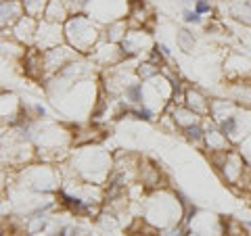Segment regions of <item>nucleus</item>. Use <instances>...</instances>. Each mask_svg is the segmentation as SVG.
<instances>
[{"label": "nucleus", "instance_id": "nucleus-1", "mask_svg": "<svg viewBox=\"0 0 251 236\" xmlns=\"http://www.w3.org/2000/svg\"><path fill=\"white\" fill-rule=\"evenodd\" d=\"M63 27H65V42L82 54L92 52L94 46L103 40V29H100L99 21L84 13L72 15L63 23Z\"/></svg>", "mask_w": 251, "mask_h": 236}, {"label": "nucleus", "instance_id": "nucleus-2", "mask_svg": "<svg viewBox=\"0 0 251 236\" xmlns=\"http://www.w3.org/2000/svg\"><path fill=\"white\" fill-rule=\"evenodd\" d=\"M74 169L88 182L100 184L111 176V157L97 146H90L77 153V157L74 159Z\"/></svg>", "mask_w": 251, "mask_h": 236}, {"label": "nucleus", "instance_id": "nucleus-3", "mask_svg": "<svg viewBox=\"0 0 251 236\" xmlns=\"http://www.w3.org/2000/svg\"><path fill=\"white\" fill-rule=\"evenodd\" d=\"M65 42V27L63 23H54L49 19H40L38 23V31H36V48H40L42 52L54 48Z\"/></svg>", "mask_w": 251, "mask_h": 236}, {"label": "nucleus", "instance_id": "nucleus-4", "mask_svg": "<svg viewBox=\"0 0 251 236\" xmlns=\"http://www.w3.org/2000/svg\"><path fill=\"white\" fill-rule=\"evenodd\" d=\"M132 0H90L86 9L94 11V19L97 21H115V19H126L122 15H128Z\"/></svg>", "mask_w": 251, "mask_h": 236}, {"label": "nucleus", "instance_id": "nucleus-5", "mask_svg": "<svg viewBox=\"0 0 251 236\" xmlns=\"http://www.w3.org/2000/svg\"><path fill=\"white\" fill-rule=\"evenodd\" d=\"M77 52L75 48H72L67 42L65 44H59V46H54V48L50 50H46L44 52V67H46V75L49 73H54L57 75L61 69H65L69 63H74L77 61Z\"/></svg>", "mask_w": 251, "mask_h": 236}, {"label": "nucleus", "instance_id": "nucleus-6", "mask_svg": "<svg viewBox=\"0 0 251 236\" xmlns=\"http://www.w3.org/2000/svg\"><path fill=\"white\" fill-rule=\"evenodd\" d=\"M25 186L31 190L38 192H50L57 186V174L52 171L49 165H36V167L27 169V178H25Z\"/></svg>", "mask_w": 251, "mask_h": 236}, {"label": "nucleus", "instance_id": "nucleus-7", "mask_svg": "<svg viewBox=\"0 0 251 236\" xmlns=\"http://www.w3.org/2000/svg\"><path fill=\"white\" fill-rule=\"evenodd\" d=\"M122 46V52H124V59H130V57H136L140 52H151L155 46H153V40L151 36L147 34L145 29H130L128 36L124 38V42L120 44Z\"/></svg>", "mask_w": 251, "mask_h": 236}, {"label": "nucleus", "instance_id": "nucleus-8", "mask_svg": "<svg viewBox=\"0 0 251 236\" xmlns=\"http://www.w3.org/2000/svg\"><path fill=\"white\" fill-rule=\"evenodd\" d=\"M38 23L40 19L29 17V15H23V17L11 27V36L17 40L19 44H34L36 42V31H38Z\"/></svg>", "mask_w": 251, "mask_h": 236}, {"label": "nucleus", "instance_id": "nucleus-9", "mask_svg": "<svg viewBox=\"0 0 251 236\" xmlns=\"http://www.w3.org/2000/svg\"><path fill=\"white\" fill-rule=\"evenodd\" d=\"M23 69L29 77L34 80H42L46 75V67H44V52L40 48H27L23 52Z\"/></svg>", "mask_w": 251, "mask_h": 236}, {"label": "nucleus", "instance_id": "nucleus-10", "mask_svg": "<svg viewBox=\"0 0 251 236\" xmlns=\"http://www.w3.org/2000/svg\"><path fill=\"white\" fill-rule=\"evenodd\" d=\"M23 15H25V11H23V4L19 0H2V4H0V17H2L0 23H2V29L6 27L11 29Z\"/></svg>", "mask_w": 251, "mask_h": 236}, {"label": "nucleus", "instance_id": "nucleus-11", "mask_svg": "<svg viewBox=\"0 0 251 236\" xmlns=\"http://www.w3.org/2000/svg\"><path fill=\"white\" fill-rule=\"evenodd\" d=\"M184 105L188 109H193L195 113H199V115H209L211 100L199 88H186V92H184Z\"/></svg>", "mask_w": 251, "mask_h": 236}, {"label": "nucleus", "instance_id": "nucleus-12", "mask_svg": "<svg viewBox=\"0 0 251 236\" xmlns=\"http://www.w3.org/2000/svg\"><path fill=\"white\" fill-rule=\"evenodd\" d=\"M151 17H153V11L147 6V2H143V0H132L130 2V11H128V17H126L130 27H143Z\"/></svg>", "mask_w": 251, "mask_h": 236}, {"label": "nucleus", "instance_id": "nucleus-13", "mask_svg": "<svg viewBox=\"0 0 251 236\" xmlns=\"http://www.w3.org/2000/svg\"><path fill=\"white\" fill-rule=\"evenodd\" d=\"M170 117L174 119V125H178V128H188V125L193 123H201V115L195 113L193 109H188L186 105H172V113Z\"/></svg>", "mask_w": 251, "mask_h": 236}, {"label": "nucleus", "instance_id": "nucleus-14", "mask_svg": "<svg viewBox=\"0 0 251 236\" xmlns=\"http://www.w3.org/2000/svg\"><path fill=\"white\" fill-rule=\"evenodd\" d=\"M72 15L74 13H72V6H69L67 0H50L49 9H46L42 19H49V21H54V23H65Z\"/></svg>", "mask_w": 251, "mask_h": 236}, {"label": "nucleus", "instance_id": "nucleus-15", "mask_svg": "<svg viewBox=\"0 0 251 236\" xmlns=\"http://www.w3.org/2000/svg\"><path fill=\"white\" fill-rule=\"evenodd\" d=\"M130 27V23L128 19H115V21H109L105 29H103V38L109 42H113V44H122L124 42V38L128 36V29Z\"/></svg>", "mask_w": 251, "mask_h": 236}, {"label": "nucleus", "instance_id": "nucleus-16", "mask_svg": "<svg viewBox=\"0 0 251 236\" xmlns=\"http://www.w3.org/2000/svg\"><path fill=\"white\" fill-rule=\"evenodd\" d=\"M138 174H140V182L147 188H157L161 182V174H159V167H155L153 163L143 161L138 165Z\"/></svg>", "mask_w": 251, "mask_h": 236}, {"label": "nucleus", "instance_id": "nucleus-17", "mask_svg": "<svg viewBox=\"0 0 251 236\" xmlns=\"http://www.w3.org/2000/svg\"><path fill=\"white\" fill-rule=\"evenodd\" d=\"M124 96L130 105H145V84L140 82H130V86H126Z\"/></svg>", "mask_w": 251, "mask_h": 236}, {"label": "nucleus", "instance_id": "nucleus-18", "mask_svg": "<svg viewBox=\"0 0 251 236\" xmlns=\"http://www.w3.org/2000/svg\"><path fill=\"white\" fill-rule=\"evenodd\" d=\"M49 2H50V0H21L25 15H29V17H36V19L44 17L46 9H49Z\"/></svg>", "mask_w": 251, "mask_h": 236}, {"label": "nucleus", "instance_id": "nucleus-19", "mask_svg": "<svg viewBox=\"0 0 251 236\" xmlns=\"http://www.w3.org/2000/svg\"><path fill=\"white\" fill-rule=\"evenodd\" d=\"M222 226H224V234L226 236H249L247 226L243 222H239V219H234V217L222 219Z\"/></svg>", "mask_w": 251, "mask_h": 236}, {"label": "nucleus", "instance_id": "nucleus-20", "mask_svg": "<svg viewBox=\"0 0 251 236\" xmlns=\"http://www.w3.org/2000/svg\"><path fill=\"white\" fill-rule=\"evenodd\" d=\"M184 134V138L188 140V142H193V144H201V142H205V128H203L201 123H193V125H188V128L182 130Z\"/></svg>", "mask_w": 251, "mask_h": 236}, {"label": "nucleus", "instance_id": "nucleus-21", "mask_svg": "<svg viewBox=\"0 0 251 236\" xmlns=\"http://www.w3.org/2000/svg\"><path fill=\"white\" fill-rule=\"evenodd\" d=\"M159 73H161V67H159V65H155V63H151V61L140 63V65L136 67V75H138L143 82L153 80V77H155V75H159Z\"/></svg>", "mask_w": 251, "mask_h": 236}, {"label": "nucleus", "instance_id": "nucleus-22", "mask_svg": "<svg viewBox=\"0 0 251 236\" xmlns=\"http://www.w3.org/2000/svg\"><path fill=\"white\" fill-rule=\"evenodd\" d=\"M176 44H178V48L182 52H193V48H195V36L188 29H178Z\"/></svg>", "mask_w": 251, "mask_h": 236}, {"label": "nucleus", "instance_id": "nucleus-23", "mask_svg": "<svg viewBox=\"0 0 251 236\" xmlns=\"http://www.w3.org/2000/svg\"><path fill=\"white\" fill-rule=\"evenodd\" d=\"M230 15L243 23H251V4L249 2H234L230 6Z\"/></svg>", "mask_w": 251, "mask_h": 236}, {"label": "nucleus", "instance_id": "nucleus-24", "mask_svg": "<svg viewBox=\"0 0 251 236\" xmlns=\"http://www.w3.org/2000/svg\"><path fill=\"white\" fill-rule=\"evenodd\" d=\"M195 11H197L199 15L211 13V2L209 0H195Z\"/></svg>", "mask_w": 251, "mask_h": 236}, {"label": "nucleus", "instance_id": "nucleus-25", "mask_svg": "<svg viewBox=\"0 0 251 236\" xmlns=\"http://www.w3.org/2000/svg\"><path fill=\"white\" fill-rule=\"evenodd\" d=\"M184 21L186 23H193V25H197V23H201V15L197 13V11H188V9H184Z\"/></svg>", "mask_w": 251, "mask_h": 236}, {"label": "nucleus", "instance_id": "nucleus-26", "mask_svg": "<svg viewBox=\"0 0 251 236\" xmlns=\"http://www.w3.org/2000/svg\"><path fill=\"white\" fill-rule=\"evenodd\" d=\"M239 151H241L243 155H245V159H247V163L251 165V136H249V138H245V140H243V142H241V148H239Z\"/></svg>", "mask_w": 251, "mask_h": 236}, {"label": "nucleus", "instance_id": "nucleus-27", "mask_svg": "<svg viewBox=\"0 0 251 236\" xmlns=\"http://www.w3.org/2000/svg\"><path fill=\"white\" fill-rule=\"evenodd\" d=\"M184 234H186V232L182 230V228H178V226H176V228H172V230H168V232H163L161 236H184Z\"/></svg>", "mask_w": 251, "mask_h": 236}, {"label": "nucleus", "instance_id": "nucleus-28", "mask_svg": "<svg viewBox=\"0 0 251 236\" xmlns=\"http://www.w3.org/2000/svg\"><path fill=\"white\" fill-rule=\"evenodd\" d=\"M157 48H159V50H161L163 54H166V59H168V57H170V54H172V50L168 48V46H166V44H157Z\"/></svg>", "mask_w": 251, "mask_h": 236}, {"label": "nucleus", "instance_id": "nucleus-29", "mask_svg": "<svg viewBox=\"0 0 251 236\" xmlns=\"http://www.w3.org/2000/svg\"><path fill=\"white\" fill-rule=\"evenodd\" d=\"M184 236H205V234H203V232H195V230H186Z\"/></svg>", "mask_w": 251, "mask_h": 236}, {"label": "nucleus", "instance_id": "nucleus-30", "mask_svg": "<svg viewBox=\"0 0 251 236\" xmlns=\"http://www.w3.org/2000/svg\"><path fill=\"white\" fill-rule=\"evenodd\" d=\"M50 236H67V228H63V230H57V232L50 234Z\"/></svg>", "mask_w": 251, "mask_h": 236}, {"label": "nucleus", "instance_id": "nucleus-31", "mask_svg": "<svg viewBox=\"0 0 251 236\" xmlns=\"http://www.w3.org/2000/svg\"><path fill=\"white\" fill-rule=\"evenodd\" d=\"M245 186L249 188V190H251V174H249V178H247V182H245Z\"/></svg>", "mask_w": 251, "mask_h": 236}, {"label": "nucleus", "instance_id": "nucleus-32", "mask_svg": "<svg viewBox=\"0 0 251 236\" xmlns=\"http://www.w3.org/2000/svg\"><path fill=\"white\" fill-rule=\"evenodd\" d=\"M19 2H21V0H19Z\"/></svg>", "mask_w": 251, "mask_h": 236}]
</instances>
